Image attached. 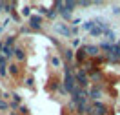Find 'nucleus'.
I'll use <instances>...</instances> for the list:
<instances>
[{
  "mask_svg": "<svg viewBox=\"0 0 120 115\" xmlns=\"http://www.w3.org/2000/svg\"><path fill=\"white\" fill-rule=\"evenodd\" d=\"M11 97H13V100H15V104H20V102H22V97H20L18 93H13Z\"/></svg>",
  "mask_w": 120,
  "mask_h": 115,
  "instance_id": "20",
  "label": "nucleus"
},
{
  "mask_svg": "<svg viewBox=\"0 0 120 115\" xmlns=\"http://www.w3.org/2000/svg\"><path fill=\"white\" fill-rule=\"evenodd\" d=\"M13 55H15V57H16V59H18L20 62H24V60H26V51H24L22 48H18V46H16V48H13Z\"/></svg>",
  "mask_w": 120,
  "mask_h": 115,
  "instance_id": "11",
  "label": "nucleus"
},
{
  "mask_svg": "<svg viewBox=\"0 0 120 115\" xmlns=\"http://www.w3.org/2000/svg\"><path fill=\"white\" fill-rule=\"evenodd\" d=\"M91 110H93V113H95V115H105V111H107L105 104H104V102H100V100L91 102Z\"/></svg>",
  "mask_w": 120,
  "mask_h": 115,
  "instance_id": "4",
  "label": "nucleus"
},
{
  "mask_svg": "<svg viewBox=\"0 0 120 115\" xmlns=\"http://www.w3.org/2000/svg\"><path fill=\"white\" fill-rule=\"evenodd\" d=\"M104 35L107 37V38H105V40H107V44H111V46H113V42H115V38H116V37H115V33H113V31L109 29L107 33H104Z\"/></svg>",
  "mask_w": 120,
  "mask_h": 115,
  "instance_id": "13",
  "label": "nucleus"
},
{
  "mask_svg": "<svg viewBox=\"0 0 120 115\" xmlns=\"http://www.w3.org/2000/svg\"><path fill=\"white\" fill-rule=\"evenodd\" d=\"M55 8H58V9H56V13H60V15L64 16L66 20H68V18H71V11L66 8V4H64V2H56V4H55Z\"/></svg>",
  "mask_w": 120,
  "mask_h": 115,
  "instance_id": "6",
  "label": "nucleus"
},
{
  "mask_svg": "<svg viewBox=\"0 0 120 115\" xmlns=\"http://www.w3.org/2000/svg\"><path fill=\"white\" fill-rule=\"evenodd\" d=\"M8 110H9V104L4 99H0V111H8Z\"/></svg>",
  "mask_w": 120,
  "mask_h": 115,
  "instance_id": "15",
  "label": "nucleus"
},
{
  "mask_svg": "<svg viewBox=\"0 0 120 115\" xmlns=\"http://www.w3.org/2000/svg\"><path fill=\"white\" fill-rule=\"evenodd\" d=\"M75 82H76V86H80L82 90H86V88L91 84L89 82V75H87L84 69H80V68L75 71Z\"/></svg>",
  "mask_w": 120,
  "mask_h": 115,
  "instance_id": "1",
  "label": "nucleus"
},
{
  "mask_svg": "<svg viewBox=\"0 0 120 115\" xmlns=\"http://www.w3.org/2000/svg\"><path fill=\"white\" fill-rule=\"evenodd\" d=\"M29 28L31 29H40V28H42V16L40 15H31L29 16Z\"/></svg>",
  "mask_w": 120,
  "mask_h": 115,
  "instance_id": "7",
  "label": "nucleus"
},
{
  "mask_svg": "<svg viewBox=\"0 0 120 115\" xmlns=\"http://www.w3.org/2000/svg\"><path fill=\"white\" fill-rule=\"evenodd\" d=\"M84 29H87L91 35H95V37H98V35H104V31H102V29L97 26V22H95V20H87V22L84 24Z\"/></svg>",
  "mask_w": 120,
  "mask_h": 115,
  "instance_id": "3",
  "label": "nucleus"
},
{
  "mask_svg": "<svg viewBox=\"0 0 120 115\" xmlns=\"http://www.w3.org/2000/svg\"><path fill=\"white\" fill-rule=\"evenodd\" d=\"M47 16H49V18L56 16V9H49V11H47Z\"/></svg>",
  "mask_w": 120,
  "mask_h": 115,
  "instance_id": "22",
  "label": "nucleus"
},
{
  "mask_svg": "<svg viewBox=\"0 0 120 115\" xmlns=\"http://www.w3.org/2000/svg\"><path fill=\"white\" fill-rule=\"evenodd\" d=\"M100 97H104L102 86H91V90H87V99H91L93 102L100 100Z\"/></svg>",
  "mask_w": 120,
  "mask_h": 115,
  "instance_id": "2",
  "label": "nucleus"
},
{
  "mask_svg": "<svg viewBox=\"0 0 120 115\" xmlns=\"http://www.w3.org/2000/svg\"><path fill=\"white\" fill-rule=\"evenodd\" d=\"M75 60H76V64H84V62L87 60V55H86V49H84V48L76 49V53H75Z\"/></svg>",
  "mask_w": 120,
  "mask_h": 115,
  "instance_id": "8",
  "label": "nucleus"
},
{
  "mask_svg": "<svg viewBox=\"0 0 120 115\" xmlns=\"http://www.w3.org/2000/svg\"><path fill=\"white\" fill-rule=\"evenodd\" d=\"M84 49H86V55L91 57V59L100 57V48H98V46H91V44H87V46H84Z\"/></svg>",
  "mask_w": 120,
  "mask_h": 115,
  "instance_id": "5",
  "label": "nucleus"
},
{
  "mask_svg": "<svg viewBox=\"0 0 120 115\" xmlns=\"http://www.w3.org/2000/svg\"><path fill=\"white\" fill-rule=\"evenodd\" d=\"M64 4H66V8H68L69 11H73V8H76V4H78V2H73V0H68V2H64Z\"/></svg>",
  "mask_w": 120,
  "mask_h": 115,
  "instance_id": "16",
  "label": "nucleus"
},
{
  "mask_svg": "<svg viewBox=\"0 0 120 115\" xmlns=\"http://www.w3.org/2000/svg\"><path fill=\"white\" fill-rule=\"evenodd\" d=\"M80 46V38H75V40H73V48H78Z\"/></svg>",
  "mask_w": 120,
  "mask_h": 115,
  "instance_id": "25",
  "label": "nucleus"
},
{
  "mask_svg": "<svg viewBox=\"0 0 120 115\" xmlns=\"http://www.w3.org/2000/svg\"><path fill=\"white\" fill-rule=\"evenodd\" d=\"M0 99H2V91H0Z\"/></svg>",
  "mask_w": 120,
  "mask_h": 115,
  "instance_id": "28",
  "label": "nucleus"
},
{
  "mask_svg": "<svg viewBox=\"0 0 120 115\" xmlns=\"http://www.w3.org/2000/svg\"><path fill=\"white\" fill-rule=\"evenodd\" d=\"M2 29H4V28H2V26H0V33H2Z\"/></svg>",
  "mask_w": 120,
  "mask_h": 115,
  "instance_id": "27",
  "label": "nucleus"
},
{
  "mask_svg": "<svg viewBox=\"0 0 120 115\" xmlns=\"http://www.w3.org/2000/svg\"><path fill=\"white\" fill-rule=\"evenodd\" d=\"M55 29L58 31V33H62V35H66V37H71V29H69L66 24H56Z\"/></svg>",
  "mask_w": 120,
  "mask_h": 115,
  "instance_id": "10",
  "label": "nucleus"
},
{
  "mask_svg": "<svg viewBox=\"0 0 120 115\" xmlns=\"http://www.w3.org/2000/svg\"><path fill=\"white\" fill-rule=\"evenodd\" d=\"M102 79H104V75H102L100 69H93V71H89V82H100Z\"/></svg>",
  "mask_w": 120,
  "mask_h": 115,
  "instance_id": "9",
  "label": "nucleus"
},
{
  "mask_svg": "<svg viewBox=\"0 0 120 115\" xmlns=\"http://www.w3.org/2000/svg\"><path fill=\"white\" fill-rule=\"evenodd\" d=\"M18 111H20L22 115H29V110H27L26 106H20V108H18Z\"/></svg>",
  "mask_w": 120,
  "mask_h": 115,
  "instance_id": "21",
  "label": "nucleus"
},
{
  "mask_svg": "<svg viewBox=\"0 0 120 115\" xmlns=\"http://www.w3.org/2000/svg\"><path fill=\"white\" fill-rule=\"evenodd\" d=\"M51 64H53V66H55V68H58L60 64H62V60H60L58 57H53V59H51Z\"/></svg>",
  "mask_w": 120,
  "mask_h": 115,
  "instance_id": "18",
  "label": "nucleus"
},
{
  "mask_svg": "<svg viewBox=\"0 0 120 115\" xmlns=\"http://www.w3.org/2000/svg\"><path fill=\"white\" fill-rule=\"evenodd\" d=\"M64 60L71 64V62L75 60V53H73V49H64Z\"/></svg>",
  "mask_w": 120,
  "mask_h": 115,
  "instance_id": "12",
  "label": "nucleus"
},
{
  "mask_svg": "<svg viewBox=\"0 0 120 115\" xmlns=\"http://www.w3.org/2000/svg\"><path fill=\"white\" fill-rule=\"evenodd\" d=\"M33 82H35V80H33V79H31V77H27V79H26V86H33Z\"/></svg>",
  "mask_w": 120,
  "mask_h": 115,
  "instance_id": "23",
  "label": "nucleus"
},
{
  "mask_svg": "<svg viewBox=\"0 0 120 115\" xmlns=\"http://www.w3.org/2000/svg\"><path fill=\"white\" fill-rule=\"evenodd\" d=\"M8 71L11 73V75H18V71H20V68H18V64H11V66H8Z\"/></svg>",
  "mask_w": 120,
  "mask_h": 115,
  "instance_id": "14",
  "label": "nucleus"
},
{
  "mask_svg": "<svg viewBox=\"0 0 120 115\" xmlns=\"http://www.w3.org/2000/svg\"><path fill=\"white\" fill-rule=\"evenodd\" d=\"M13 44H15V37H8L6 42H4V46H8V48H13Z\"/></svg>",
  "mask_w": 120,
  "mask_h": 115,
  "instance_id": "17",
  "label": "nucleus"
},
{
  "mask_svg": "<svg viewBox=\"0 0 120 115\" xmlns=\"http://www.w3.org/2000/svg\"><path fill=\"white\" fill-rule=\"evenodd\" d=\"M6 68H8V66H6V62H4V64H0V75H2V77L8 75V69H6Z\"/></svg>",
  "mask_w": 120,
  "mask_h": 115,
  "instance_id": "19",
  "label": "nucleus"
},
{
  "mask_svg": "<svg viewBox=\"0 0 120 115\" xmlns=\"http://www.w3.org/2000/svg\"><path fill=\"white\" fill-rule=\"evenodd\" d=\"M22 13H24L26 16H31V9H29V8H24V9H22Z\"/></svg>",
  "mask_w": 120,
  "mask_h": 115,
  "instance_id": "24",
  "label": "nucleus"
},
{
  "mask_svg": "<svg viewBox=\"0 0 120 115\" xmlns=\"http://www.w3.org/2000/svg\"><path fill=\"white\" fill-rule=\"evenodd\" d=\"M9 115H18V113H16V111H9Z\"/></svg>",
  "mask_w": 120,
  "mask_h": 115,
  "instance_id": "26",
  "label": "nucleus"
}]
</instances>
